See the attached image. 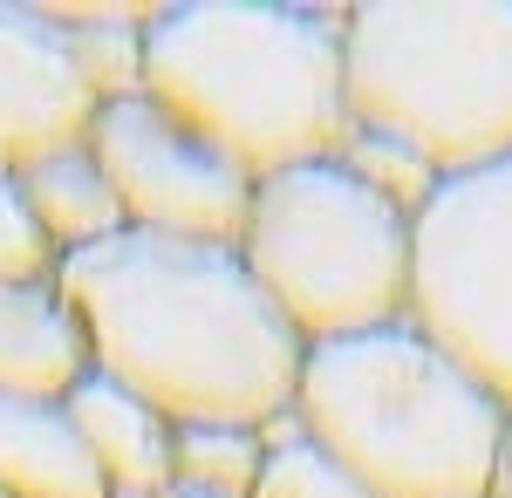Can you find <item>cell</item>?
I'll use <instances>...</instances> for the list:
<instances>
[{
  "label": "cell",
  "instance_id": "cell-11",
  "mask_svg": "<svg viewBox=\"0 0 512 498\" xmlns=\"http://www.w3.org/2000/svg\"><path fill=\"white\" fill-rule=\"evenodd\" d=\"M0 492L7 498H110L62 403L0 396Z\"/></svg>",
  "mask_w": 512,
  "mask_h": 498
},
{
  "label": "cell",
  "instance_id": "cell-8",
  "mask_svg": "<svg viewBox=\"0 0 512 498\" xmlns=\"http://www.w3.org/2000/svg\"><path fill=\"white\" fill-rule=\"evenodd\" d=\"M96 89L82 82L69 35L41 14L0 0V164L21 171L28 157L89 137Z\"/></svg>",
  "mask_w": 512,
  "mask_h": 498
},
{
  "label": "cell",
  "instance_id": "cell-5",
  "mask_svg": "<svg viewBox=\"0 0 512 498\" xmlns=\"http://www.w3.org/2000/svg\"><path fill=\"white\" fill-rule=\"evenodd\" d=\"M239 260L301 348L410 314V212L369 192L342 157L253 178Z\"/></svg>",
  "mask_w": 512,
  "mask_h": 498
},
{
  "label": "cell",
  "instance_id": "cell-7",
  "mask_svg": "<svg viewBox=\"0 0 512 498\" xmlns=\"http://www.w3.org/2000/svg\"><path fill=\"white\" fill-rule=\"evenodd\" d=\"M82 144L103 164L123 219L137 232L239 246L246 205H253V178L226 151H212L198 130H185L171 110H158L144 89L117 96V103H96Z\"/></svg>",
  "mask_w": 512,
  "mask_h": 498
},
{
  "label": "cell",
  "instance_id": "cell-10",
  "mask_svg": "<svg viewBox=\"0 0 512 498\" xmlns=\"http://www.w3.org/2000/svg\"><path fill=\"white\" fill-rule=\"evenodd\" d=\"M82 328L35 280H0V396H28V403H62L82 383Z\"/></svg>",
  "mask_w": 512,
  "mask_h": 498
},
{
  "label": "cell",
  "instance_id": "cell-14",
  "mask_svg": "<svg viewBox=\"0 0 512 498\" xmlns=\"http://www.w3.org/2000/svg\"><path fill=\"white\" fill-rule=\"evenodd\" d=\"M260 464H267V451L246 423H171V478L178 485H205L219 498H253Z\"/></svg>",
  "mask_w": 512,
  "mask_h": 498
},
{
  "label": "cell",
  "instance_id": "cell-9",
  "mask_svg": "<svg viewBox=\"0 0 512 498\" xmlns=\"http://www.w3.org/2000/svg\"><path fill=\"white\" fill-rule=\"evenodd\" d=\"M62 410H69L82 451L96 458V471H103L110 492L158 498L164 485H171V423H164L151 403H137L123 383L82 369V383L62 396Z\"/></svg>",
  "mask_w": 512,
  "mask_h": 498
},
{
  "label": "cell",
  "instance_id": "cell-13",
  "mask_svg": "<svg viewBox=\"0 0 512 498\" xmlns=\"http://www.w3.org/2000/svg\"><path fill=\"white\" fill-rule=\"evenodd\" d=\"M41 14L69 35L76 69L96 89V103L144 89V21L151 14H137V7H41Z\"/></svg>",
  "mask_w": 512,
  "mask_h": 498
},
{
  "label": "cell",
  "instance_id": "cell-12",
  "mask_svg": "<svg viewBox=\"0 0 512 498\" xmlns=\"http://www.w3.org/2000/svg\"><path fill=\"white\" fill-rule=\"evenodd\" d=\"M14 178H21V198H28V212H35L41 239L62 246V253L103 246V239H117V232L130 226L117 192H110V178H103V164L89 157V144L41 151V157H28Z\"/></svg>",
  "mask_w": 512,
  "mask_h": 498
},
{
  "label": "cell",
  "instance_id": "cell-20",
  "mask_svg": "<svg viewBox=\"0 0 512 498\" xmlns=\"http://www.w3.org/2000/svg\"><path fill=\"white\" fill-rule=\"evenodd\" d=\"M110 498H137V492H110Z\"/></svg>",
  "mask_w": 512,
  "mask_h": 498
},
{
  "label": "cell",
  "instance_id": "cell-15",
  "mask_svg": "<svg viewBox=\"0 0 512 498\" xmlns=\"http://www.w3.org/2000/svg\"><path fill=\"white\" fill-rule=\"evenodd\" d=\"M335 157L349 164L355 178L369 185V192H383L396 205V212H424V198L437 192V171L424 151H410L403 137H390V130H369V123H349L342 130V144H335Z\"/></svg>",
  "mask_w": 512,
  "mask_h": 498
},
{
  "label": "cell",
  "instance_id": "cell-18",
  "mask_svg": "<svg viewBox=\"0 0 512 498\" xmlns=\"http://www.w3.org/2000/svg\"><path fill=\"white\" fill-rule=\"evenodd\" d=\"M492 498H512V430H506V451H499V478H492Z\"/></svg>",
  "mask_w": 512,
  "mask_h": 498
},
{
  "label": "cell",
  "instance_id": "cell-6",
  "mask_svg": "<svg viewBox=\"0 0 512 498\" xmlns=\"http://www.w3.org/2000/svg\"><path fill=\"white\" fill-rule=\"evenodd\" d=\"M410 328L512 410V157L437 178L410 219Z\"/></svg>",
  "mask_w": 512,
  "mask_h": 498
},
{
  "label": "cell",
  "instance_id": "cell-2",
  "mask_svg": "<svg viewBox=\"0 0 512 498\" xmlns=\"http://www.w3.org/2000/svg\"><path fill=\"white\" fill-rule=\"evenodd\" d=\"M342 21L321 7L185 0L144 21V96L246 178L335 157L349 130Z\"/></svg>",
  "mask_w": 512,
  "mask_h": 498
},
{
  "label": "cell",
  "instance_id": "cell-17",
  "mask_svg": "<svg viewBox=\"0 0 512 498\" xmlns=\"http://www.w3.org/2000/svg\"><path fill=\"white\" fill-rule=\"evenodd\" d=\"M48 267V239L21 198V178L0 164V280H35Z\"/></svg>",
  "mask_w": 512,
  "mask_h": 498
},
{
  "label": "cell",
  "instance_id": "cell-21",
  "mask_svg": "<svg viewBox=\"0 0 512 498\" xmlns=\"http://www.w3.org/2000/svg\"><path fill=\"white\" fill-rule=\"evenodd\" d=\"M0 498H7V492H0Z\"/></svg>",
  "mask_w": 512,
  "mask_h": 498
},
{
  "label": "cell",
  "instance_id": "cell-16",
  "mask_svg": "<svg viewBox=\"0 0 512 498\" xmlns=\"http://www.w3.org/2000/svg\"><path fill=\"white\" fill-rule=\"evenodd\" d=\"M253 498H376V492H369L355 471H342L321 444L301 437V444H287V451H267Z\"/></svg>",
  "mask_w": 512,
  "mask_h": 498
},
{
  "label": "cell",
  "instance_id": "cell-1",
  "mask_svg": "<svg viewBox=\"0 0 512 498\" xmlns=\"http://www.w3.org/2000/svg\"><path fill=\"white\" fill-rule=\"evenodd\" d=\"M62 307L76 314L89 369L164 423L260 430L294 410L308 348L260 294L239 246L123 226L103 246L62 253Z\"/></svg>",
  "mask_w": 512,
  "mask_h": 498
},
{
  "label": "cell",
  "instance_id": "cell-19",
  "mask_svg": "<svg viewBox=\"0 0 512 498\" xmlns=\"http://www.w3.org/2000/svg\"><path fill=\"white\" fill-rule=\"evenodd\" d=\"M158 498H219V492H205V485H178V478H171Z\"/></svg>",
  "mask_w": 512,
  "mask_h": 498
},
{
  "label": "cell",
  "instance_id": "cell-3",
  "mask_svg": "<svg viewBox=\"0 0 512 498\" xmlns=\"http://www.w3.org/2000/svg\"><path fill=\"white\" fill-rule=\"evenodd\" d=\"M294 417L376 498H492L512 410L410 328H362L301 355Z\"/></svg>",
  "mask_w": 512,
  "mask_h": 498
},
{
  "label": "cell",
  "instance_id": "cell-4",
  "mask_svg": "<svg viewBox=\"0 0 512 498\" xmlns=\"http://www.w3.org/2000/svg\"><path fill=\"white\" fill-rule=\"evenodd\" d=\"M349 123L390 130L437 178L512 157V0H369L342 21Z\"/></svg>",
  "mask_w": 512,
  "mask_h": 498
}]
</instances>
